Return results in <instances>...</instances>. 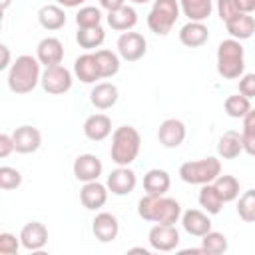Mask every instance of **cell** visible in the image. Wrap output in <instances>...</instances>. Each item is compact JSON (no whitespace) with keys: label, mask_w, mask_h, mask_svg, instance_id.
Wrapping results in <instances>:
<instances>
[{"label":"cell","mask_w":255,"mask_h":255,"mask_svg":"<svg viewBox=\"0 0 255 255\" xmlns=\"http://www.w3.org/2000/svg\"><path fill=\"white\" fill-rule=\"evenodd\" d=\"M106 20H108V26L112 30H116V32H129L137 24V12H135L133 6L124 4L122 8L108 12Z\"/></svg>","instance_id":"obj_23"},{"label":"cell","mask_w":255,"mask_h":255,"mask_svg":"<svg viewBox=\"0 0 255 255\" xmlns=\"http://www.w3.org/2000/svg\"><path fill=\"white\" fill-rule=\"evenodd\" d=\"M209 40V30L205 22H187L179 30V42L187 48H201Z\"/></svg>","instance_id":"obj_21"},{"label":"cell","mask_w":255,"mask_h":255,"mask_svg":"<svg viewBox=\"0 0 255 255\" xmlns=\"http://www.w3.org/2000/svg\"><path fill=\"white\" fill-rule=\"evenodd\" d=\"M241 139H243V151L251 157H255V110L251 108L249 114L243 118V129H241Z\"/></svg>","instance_id":"obj_35"},{"label":"cell","mask_w":255,"mask_h":255,"mask_svg":"<svg viewBox=\"0 0 255 255\" xmlns=\"http://www.w3.org/2000/svg\"><path fill=\"white\" fill-rule=\"evenodd\" d=\"M219 173H221V161L211 155L193 159V161H183L179 165V177H181V181H185L189 185L213 183Z\"/></svg>","instance_id":"obj_5"},{"label":"cell","mask_w":255,"mask_h":255,"mask_svg":"<svg viewBox=\"0 0 255 255\" xmlns=\"http://www.w3.org/2000/svg\"><path fill=\"white\" fill-rule=\"evenodd\" d=\"M181 205L177 199L165 197V195H143L137 201V215L143 221L163 223V225H175L181 219Z\"/></svg>","instance_id":"obj_2"},{"label":"cell","mask_w":255,"mask_h":255,"mask_svg":"<svg viewBox=\"0 0 255 255\" xmlns=\"http://www.w3.org/2000/svg\"><path fill=\"white\" fill-rule=\"evenodd\" d=\"M76 24H78V28L102 26V10L96 6H82L76 14Z\"/></svg>","instance_id":"obj_37"},{"label":"cell","mask_w":255,"mask_h":255,"mask_svg":"<svg viewBox=\"0 0 255 255\" xmlns=\"http://www.w3.org/2000/svg\"><path fill=\"white\" fill-rule=\"evenodd\" d=\"M108 193H110L108 185L100 183L98 179H96V181H88V183H84L82 189H80V201H82V205H84L86 209L98 211V209H102V207L106 205Z\"/></svg>","instance_id":"obj_17"},{"label":"cell","mask_w":255,"mask_h":255,"mask_svg":"<svg viewBox=\"0 0 255 255\" xmlns=\"http://www.w3.org/2000/svg\"><path fill=\"white\" fill-rule=\"evenodd\" d=\"M129 2H131V4H147L149 0H129Z\"/></svg>","instance_id":"obj_48"},{"label":"cell","mask_w":255,"mask_h":255,"mask_svg":"<svg viewBox=\"0 0 255 255\" xmlns=\"http://www.w3.org/2000/svg\"><path fill=\"white\" fill-rule=\"evenodd\" d=\"M118 54L126 62H137L147 52V40L139 32H122L118 38Z\"/></svg>","instance_id":"obj_8"},{"label":"cell","mask_w":255,"mask_h":255,"mask_svg":"<svg viewBox=\"0 0 255 255\" xmlns=\"http://www.w3.org/2000/svg\"><path fill=\"white\" fill-rule=\"evenodd\" d=\"M96 60L100 66V74L102 80L104 78H114L120 72V54L112 52V50H96Z\"/></svg>","instance_id":"obj_31"},{"label":"cell","mask_w":255,"mask_h":255,"mask_svg":"<svg viewBox=\"0 0 255 255\" xmlns=\"http://www.w3.org/2000/svg\"><path fill=\"white\" fill-rule=\"evenodd\" d=\"M223 110H225V114H227L229 118H233V120H243V118L249 114V110H251V100L245 98L243 94H233V96H229V98L225 100Z\"/></svg>","instance_id":"obj_33"},{"label":"cell","mask_w":255,"mask_h":255,"mask_svg":"<svg viewBox=\"0 0 255 255\" xmlns=\"http://www.w3.org/2000/svg\"><path fill=\"white\" fill-rule=\"evenodd\" d=\"M197 201H199L201 209L207 211L209 215H217V213L223 209V203H225V201L221 199V195H219V191H217V187H215L213 183H205V185H201L199 195H197Z\"/></svg>","instance_id":"obj_29"},{"label":"cell","mask_w":255,"mask_h":255,"mask_svg":"<svg viewBox=\"0 0 255 255\" xmlns=\"http://www.w3.org/2000/svg\"><path fill=\"white\" fill-rule=\"evenodd\" d=\"M217 14H219V18L223 22H227L233 16H237L239 10H237V6H235L233 0H217Z\"/></svg>","instance_id":"obj_40"},{"label":"cell","mask_w":255,"mask_h":255,"mask_svg":"<svg viewBox=\"0 0 255 255\" xmlns=\"http://www.w3.org/2000/svg\"><path fill=\"white\" fill-rule=\"evenodd\" d=\"M106 40V32L102 26H92V28H78L76 32V42L80 44V48L92 52L96 48H100Z\"/></svg>","instance_id":"obj_30"},{"label":"cell","mask_w":255,"mask_h":255,"mask_svg":"<svg viewBox=\"0 0 255 255\" xmlns=\"http://www.w3.org/2000/svg\"><path fill=\"white\" fill-rule=\"evenodd\" d=\"M92 233L98 241L102 243H112L118 233H120V221L114 213L110 211H100L96 213L94 221H92Z\"/></svg>","instance_id":"obj_13"},{"label":"cell","mask_w":255,"mask_h":255,"mask_svg":"<svg viewBox=\"0 0 255 255\" xmlns=\"http://www.w3.org/2000/svg\"><path fill=\"white\" fill-rule=\"evenodd\" d=\"M38 22L44 30L56 32L66 26V12L60 4H46L38 10Z\"/></svg>","instance_id":"obj_25"},{"label":"cell","mask_w":255,"mask_h":255,"mask_svg":"<svg viewBox=\"0 0 255 255\" xmlns=\"http://www.w3.org/2000/svg\"><path fill=\"white\" fill-rule=\"evenodd\" d=\"M237 215L245 223H255V189H247L239 195Z\"/></svg>","instance_id":"obj_36"},{"label":"cell","mask_w":255,"mask_h":255,"mask_svg":"<svg viewBox=\"0 0 255 255\" xmlns=\"http://www.w3.org/2000/svg\"><path fill=\"white\" fill-rule=\"evenodd\" d=\"M239 94L245 98H255V74H243L239 78Z\"/></svg>","instance_id":"obj_41"},{"label":"cell","mask_w":255,"mask_h":255,"mask_svg":"<svg viewBox=\"0 0 255 255\" xmlns=\"http://www.w3.org/2000/svg\"><path fill=\"white\" fill-rule=\"evenodd\" d=\"M118 98H120V90L112 82H100L90 92V102H92V106L96 110H110V108H114Z\"/></svg>","instance_id":"obj_20"},{"label":"cell","mask_w":255,"mask_h":255,"mask_svg":"<svg viewBox=\"0 0 255 255\" xmlns=\"http://www.w3.org/2000/svg\"><path fill=\"white\" fill-rule=\"evenodd\" d=\"M227 247H229V243H227V237L223 235V233H219V231H207L203 237H201V249L205 251V253H211V255H221V253H225L227 251Z\"/></svg>","instance_id":"obj_34"},{"label":"cell","mask_w":255,"mask_h":255,"mask_svg":"<svg viewBox=\"0 0 255 255\" xmlns=\"http://www.w3.org/2000/svg\"><path fill=\"white\" fill-rule=\"evenodd\" d=\"M124 4H126V0H100V6H102L104 10H108V12L118 10V8H122Z\"/></svg>","instance_id":"obj_44"},{"label":"cell","mask_w":255,"mask_h":255,"mask_svg":"<svg viewBox=\"0 0 255 255\" xmlns=\"http://www.w3.org/2000/svg\"><path fill=\"white\" fill-rule=\"evenodd\" d=\"M20 247H22L20 237H16V235H12L8 231L0 233V253L2 255H16Z\"/></svg>","instance_id":"obj_39"},{"label":"cell","mask_w":255,"mask_h":255,"mask_svg":"<svg viewBox=\"0 0 255 255\" xmlns=\"http://www.w3.org/2000/svg\"><path fill=\"white\" fill-rule=\"evenodd\" d=\"M106 185L114 195H129L137 185V175L133 169H129V165H118L108 175Z\"/></svg>","instance_id":"obj_11"},{"label":"cell","mask_w":255,"mask_h":255,"mask_svg":"<svg viewBox=\"0 0 255 255\" xmlns=\"http://www.w3.org/2000/svg\"><path fill=\"white\" fill-rule=\"evenodd\" d=\"M141 149V135L133 126H120L112 131L110 157L116 165H129L137 159Z\"/></svg>","instance_id":"obj_3"},{"label":"cell","mask_w":255,"mask_h":255,"mask_svg":"<svg viewBox=\"0 0 255 255\" xmlns=\"http://www.w3.org/2000/svg\"><path fill=\"white\" fill-rule=\"evenodd\" d=\"M72 171H74V177L78 181L88 183V181H96L102 175L104 165H102V161H100L98 155H94V153H80L74 159Z\"/></svg>","instance_id":"obj_12"},{"label":"cell","mask_w":255,"mask_h":255,"mask_svg":"<svg viewBox=\"0 0 255 255\" xmlns=\"http://www.w3.org/2000/svg\"><path fill=\"white\" fill-rule=\"evenodd\" d=\"M213 185L217 187V191H219V195H221V199H223L225 203L235 201V199L239 197L241 187H239V179H237L235 175H221V173H219V175L215 177Z\"/></svg>","instance_id":"obj_32"},{"label":"cell","mask_w":255,"mask_h":255,"mask_svg":"<svg viewBox=\"0 0 255 255\" xmlns=\"http://www.w3.org/2000/svg\"><path fill=\"white\" fill-rule=\"evenodd\" d=\"M12 139H14V147L18 153H34L40 149L42 145V133L38 128L34 126H20L12 131Z\"/></svg>","instance_id":"obj_15"},{"label":"cell","mask_w":255,"mask_h":255,"mask_svg":"<svg viewBox=\"0 0 255 255\" xmlns=\"http://www.w3.org/2000/svg\"><path fill=\"white\" fill-rule=\"evenodd\" d=\"M225 28H227L231 38L243 42V40H249L255 34V18L251 14L239 12L237 16H233L231 20L225 22Z\"/></svg>","instance_id":"obj_24"},{"label":"cell","mask_w":255,"mask_h":255,"mask_svg":"<svg viewBox=\"0 0 255 255\" xmlns=\"http://www.w3.org/2000/svg\"><path fill=\"white\" fill-rule=\"evenodd\" d=\"M237 10L239 12H245V14H253L255 12V0H233Z\"/></svg>","instance_id":"obj_43"},{"label":"cell","mask_w":255,"mask_h":255,"mask_svg":"<svg viewBox=\"0 0 255 255\" xmlns=\"http://www.w3.org/2000/svg\"><path fill=\"white\" fill-rule=\"evenodd\" d=\"M181 14L179 0H153L147 14V28L157 36H167Z\"/></svg>","instance_id":"obj_6"},{"label":"cell","mask_w":255,"mask_h":255,"mask_svg":"<svg viewBox=\"0 0 255 255\" xmlns=\"http://www.w3.org/2000/svg\"><path fill=\"white\" fill-rule=\"evenodd\" d=\"M20 185H22V173L16 167L2 165L0 167V189L12 191V189H18Z\"/></svg>","instance_id":"obj_38"},{"label":"cell","mask_w":255,"mask_h":255,"mask_svg":"<svg viewBox=\"0 0 255 255\" xmlns=\"http://www.w3.org/2000/svg\"><path fill=\"white\" fill-rule=\"evenodd\" d=\"M74 76L84 84H96V80H102L100 66L94 52H86L76 58L74 62Z\"/></svg>","instance_id":"obj_19"},{"label":"cell","mask_w":255,"mask_h":255,"mask_svg":"<svg viewBox=\"0 0 255 255\" xmlns=\"http://www.w3.org/2000/svg\"><path fill=\"white\" fill-rule=\"evenodd\" d=\"M10 2H12V0H2V10H8V6H10Z\"/></svg>","instance_id":"obj_47"},{"label":"cell","mask_w":255,"mask_h":255,"mask_svg":"<svg viewBox=\"0 0 255 255\" xmlns=\"http://www.w3.org/2000/svg\"><path fill=\"white\" fill-rule=\"evenodd\" d=\"M147 241L149 247L155 251H173L179 245V231L175 225H163V223H155L149 233H147Z\"/></svg>","instance_id":"obj_9"},{"label":"cell","mask_w":255,"mask_h":255,"mask_svg":"<svg viewBox=\"0 0 255 255\" xmlns=\"http://www.w3.org/2000/svg\"><path fill=\"white\" fill-rule=\"evenodd\" d=\"M40 60L36 56H30V54H22L18 56L12 66L8 68V76H6V82H8V88L12 94H18V96H24V94H30L42 80V70H40Z\"/></svg>","instance_id":"obj_1"},{"label":"cell","mask_w":255,"mask_h":255,"mask_svg":"<svg viewBox=\"0 0 255 255\" xmlns=\"http://www.w3.org/2000/svg\"><path fill=\"white\" fill-rule=\"evenodd\" d=\"M171 187V177L165 169L153 167L143 175V189L147 195H165Z\"/></svg>","instance_id":"obj_26"},{"label":"cell","mask_w":255,"mask_h":255,"mask_svg":"<svg viewBox=\"0 0 255 255\" xmlns=\"http://www.w3.org/2000/svg\"><path fill=\"white\" fill-rule=\"evenodd\" d=\"M185 135H187V128L181 120L177 118H167L159 124L157 128V139L163 147L167 149H173V147H179L183 141H185Z\"/></svg>","instance_id":"obj_10"},{"label":"cell","mask_w":255,"mask_h":255,"mask_svg":"<svg viewBox=\"0 0 255 255\" xmlns=\"http://www.w3.org/2000/svg\"><path fill=\"white\" fill-rule=\"evenodd\" d=\"M72 72L58 64V66H48L44 72H42V80H40V86L44 88L46 94H52V96H60V94H66L70 92L72 88Z\"/></svg>","instance_id":"obj_7"},{"label":"cell","mask_w":255,"mask_h":255,"mask_svg":"<svg viewBox=\"0 0 255 255\" xmlns=\"http://www.w3.org/2000/svg\"><path fill=\"white\" fill-rule=\"evenodd\" d=\"M245 72V50L239 40L227 38L217 46V74L223 80H237Z\"/></svg>","instance_id":"obj_4"},{"label":"cell","mask_w":255,"mask_h":255,"mask_svg":"<svg viewBox=\"0 0 255 255\" xmlns=\"http://www.w3.org/2000/svg\"><path fill=\"white\" fill-rule=\"evenodd\" d=\"M20 243L26 251H42L48 243V227L42 221H28L20 231Z\"/></svg>","instance_id":"obj_14"},{"label":"cell","mask_w":255,"mask_h":255,"mask_svg":"<svg viewBox=\"0 0 255 255\" xmlns=\"http://www.w3.org/2000/svg\"><path fill=\"white\" fill-rule=\"evenodd\" d=\"M12 151H16L12 135H8V133H0V157H8Z\"/></svg>","instance_id":"obj_42"},{"label":"cell","mask_w":255,"mask_h":255,"mask_svg":"<svg viewBox=\"0 0 255 255\" xmlns=\"http://www.w3.org/2000/svg\"><path fill=\"white\" fill-rule=\"evenodd\" d=\"M217 153L221 159H235L243 153V139L241 133L235 129L225 131L219 139H217Z\"/></svg>","instance_id":"obj_27"},{"label":"cell","mask_w":255,"mask_h":255,"mask_svg":"<svg viewBox=\"0 0 255 255\" xmlns=\"http://www.w3.org/2000/svg\"><path fill=\"white\" fill-rule=\"evenodd\" d=\"M181 14L191 22H205L213 12V0H179Z\"/></svg>","instance_id":"obj_28"},{"label":"cell","mask_w":255,"mask_h":255,"mask_svg":"<svg viewBox=\"0 0 255 255\" xmlns=\"http://www.w3.org/2000/svg\"><path fill=\"white\" fill-rule=\"evenodd\" d=\"M0 52H2V62H0V70H8L12 64H10V50L6 44L0 46Z\"/></svg>","instance_id":"obj_45"},{"label":"cell","mask_w":255,"mask_h":255,"mask_svg":"<svg viewBox=\"0 0 255 255\" xmlns=\"http://www.w3.org/2000/svg\"><path fill=\"white\" fill-rule=\"evenodd\" d=\"M36 58L42 66H58L64 60V44L56 36H46L36 46Z\"/></svg>","instance_id":"obj_16"},{"label":"cell","mask_w":255,"mask_h":255,"mask_svg":"<svg viewBox=\"0 0 255 255\" xmlns=\"http://www.w3.org/2000/svg\"><path fill=\"white\" fill-rule=\"evenodd\" d=\"M56 4H60L62 8H82L86 0H56Z\"/></svg>","instance_id":"obj_46"},{"label":"cell","mask_w":255,"mask_h":255,"mask_svg":"<svg viewBox=\"0 0 255 255\" xmlns=\"http://www.w3.org/2000/svg\"><path fill=\"white\" fill-rule=\"evenodd\" d=\"M181 227L193 237H203L207 231H211V217L203 209H187L181 213Z\"/></svg>","instance_id":"obj_18"},{"label":"cell","mask_w":255,"mask_h":255,"mask_svg":"<svg viewBox=\"0 0 255 255\" xmlns=\"http://www.w3.org/2000/svg\"><path fill=\"white\" fill-rule=\"evenodd\" d=\"M112 133V120L106 114H92L84 122V135L90 141H102Z\"/></svg>","instance_id":"obj_22"}]
</instances>
